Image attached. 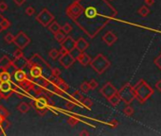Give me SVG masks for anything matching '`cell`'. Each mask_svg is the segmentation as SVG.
I'll use <instances>...</instances> for the list:
<instances>
[{"label": "cell", "instance_id": "cell-1", "mask_svg": "<svg viewBox=\"0 0 161 136\" xmlns=\"http://www.w3.org/2000/svg\"><path fill=\"white\" fill-rule=\"evenodd\" d=\"M90 64H91V66L95 69L97 73L102 74L107 68L109 67L110 63L104 56H102V54H99L94 60H91Z\"/></svg>", "mask_w": 161, "mask_h": 136}, {"label": "cell", "instance_id": "cell-2", "mask_svg": "<svg viewBox=\"0 0 161 136\" xmlns=\"http://www.w3.org/2000/svg\"><path fill=\"white\" fill-rule=\"evenodd\" d=\"M117 94L120 95V99H122L126 104H130L135 98L134 88L131 87L129 84H126L123 88H121V90L117 92Z\"/></svg>", "mask_w": 161, "mask_h": 136}, {"label": "cell", "instance_id": "cell-3", "mask_svg": "<svg viewBox=\"0 0 161 136\" xmlns=\"http://www.w3.org/2000/svg\"><path fill=\"white\" fill-rule=\"evenodd\" d=\"M53 19H54V17H53L52 14L46 9L43 10L42 12L38 14V16L36 17V20L39 21V22H40L44 27H46L49 23H51Z\"/></svg>", "mask_w": 161, "mask_h": 136}, {"label": "cell", "instance_id": "cell-4", "mask_svg": "<svg viewBox=\"0 0 161 136\" xmlns=\"http://www.w3.org/2000/svg\"><path fill=\"white\" fill-rule=\"evenodd\" d=\"M13 43L15 44L17 46H19L20 48H24L30 43V38H28L24 32H19L18 35L16 37H14V41Z\"/></svg>", "mask_w": 161, "mask_h": 136}, {"label": "cell", "instance_id": "cell-5", "mask_svg": "<svg viewBox=\"0 0 161 136\" xmlns=\"http://www.w3.org/2000/svg\"><path fill=\"white\" fill-rule=\"evenodd\" d=\"M101 93H102V95L104 96V98H106L107 99H108L111 95H115L116 93H117V89L112 85V83L107 82L104 86L101 89Z\"/></svg>", "mask_w": 161, "mask_h": 136}, {"label": "cell", "instance_id": "cell-6", "mask_svg": "<svg viewBox=\"0 0 161 136\" xmlns=\"http://www.w3.org/2000/svg\"><path fill=\"white\" fill-rule=\"evenodd\" d=\"M74 62H75V59L69 54V52H67L66 54L63 55L60 59V63L62 64L64 68H69L74 63Z\"/></svg>", "mask_w": 161, "mask_h": 136}, {"label": "cell", "instance_id": "cell-7", "mask_svg": "<svg viewBox=\"0 0 161 136\" xmlns=\"http://www.w3.org/2000/svg\"><path fill=\"white\" fill-rule=\"evenodd\" d=\"M117 36L113 33L112 31H108L107 33L104 34V36L102 37L103 42H104L108 46H111L112 45L115 44L116 41H117Z\"/></svg>", "mask_w": 161, "mask_h": 136}, {"label": "cell", "instance_id": "cell-8", "mask_svg": "<svg viewBox=\"0 0 161 136\" xmlns=\"http://www.w3.org/2000/svg\"><path fill=\"white\" fill-rule=\"evenodd\" d=\"M75 43H76V41H75L72 37L68 36V37H66V39H64L61 44H62L63 47H64L69 52L71 49H73L75 47Z\"/></svg>", "mask_w": 161, "mask_h": 136}, {"label": "cell", "instance_id": "cell-9", "mask_svg": "<svg viewBox=\"0 0 161 136\" xmlns=\"http://www.w3.org/2000/svg\"><path fill=\"white\" fill-rule=\"evenodd\" d=\"M77 60L82 64V65L86 66L91 63V58L86 54V53H84V52H82L80 54V56L78 57Z\"/></svg>", "mask_w": 161, "mask_h": 136}, {"label": "cell", "instance_id": "cell-10", "mask_svg": "<svg viewBox=\"0 0 161 136\" xmlns=\"http://www.w3.org/2000/svg\"><path fill=\"white\" fill-rule=\"evenodd\" d=\"M88 43L84 40V38H80L78 41H76V43H75V47H77L80 51L84 52L85 51L87 48H88Z\"/></svg>", "mask_w": 161, "mask_h": 136}, {"label": "cell", "instance_id": "cell-11", "mask_svg": "<svg viewBox=\"0 0 161 136\" xmlns=\"http://www.w3.org/2000/svg\"><path fill=\"white\" fill-rule=\"evenodd\" d=\"M41 75H42V68L40 66L35 65L30 69V76L32 78H39L41 77Z\"/></svg>", "mask_w": 161, "mask_h": 136}, {"label": "cell", "instance_id": "cell-12", "mask_svg": "<svg viewBox=\"0 0 161 136\" xmlns=\"http://www.w3.org/2000/svg\"><path fill=\"white\" fill-rule=\"evenodd\" d=\"M13 77H14V78H15V80L21 82V81H23V80H26L27 75H26V73H25L23 70H17V71L14 72Z\"/></svg>", "mask_w": 161, "mask_h": 136}, {"label": "cell", "instance_id": "cell-13", "mask_svg": "<svg viewBox=\"0 0 161 136\" xmlns=\"http://www.w3.org/2000/svg\"><path fill=\"white\" fill-rule=\"evenodd\" d=\"M120 95L117 94V93H116L115 95H111L110 98H108V101L110 102V104L111 105H113V106H117L120 104Z\"/></svg>", "mask_w": 161, "mask_h": 136}, {"label": "cell", "instance_id": "cell-14", "mask_svg": "<svg viewBox=\"0 0 161 136\" xmlns=\"http://www.w3.org/2000/svg\"><path fill=\"white\" fill-rule=\"evenodd\" d=\"M12 85H10V81H1L0 83V91L2 93H8L10 91Z\"/></svg>", "mask_w": 161, "mask_h": 136}, {"label": "cell", "instance_id": "cell-15", "mask_svg": "<svg viewBox=\"0 0 161 136\" xmlns=\"http://www.w3.org/2000/svg\"><path fill=\"white\" fill-rule=\"evenodd\" d=\"M48 30L50 32H52L53 34H55L57 31H59L61 30V26L58 24V22H56V21H52L49 25L48 27Z\"/></svg>", "mask_w": 161, "mask_h": 136}, {"label": "cell", "instance_id": "cell-16", "mask_svg": "<svg viewBox=\"0 0 161 136\" xmlns=\"http://www.w3.org/2000/svg\"><path fill=\"white\" fill-rule=\"evenodd\" d=\"M138 13L140 16H142V17H146V16H147L148 14L150 13L149 7H148V6H146V5H144V6H141L140 8L138 9Z\"/></svg>", "mask_w": 161, "mask_h": 136}, {"label": "cell", "instance_id": "cell-17", "mask_svg": "<svg viewBox=\"0 0 161 136\" xmlns=\"http://www.w3.org/2000/svg\"><path fill=\"white\" fill-rule=\"evenodd\" d=\"M54 36H55L56 41H58L59 43H62L64 40V39H66V33H64V32L62 30H60L59 31H57L56 33L54 34Z\"/></svg>", "mask_w": 161, "mask_h": 136}, {"label": "cell", "instance_id": "cell-18", "mask_svg": "<svg viewBox=\"0 0 161 136\" xmlns=\"http://www.w3.org/2000/svg\"><path fill=\"white\" fill-rule=\"evenodd\" d=\"M17 109H18V111H20L21 113H26L30 111V105L26 102H21L18 105V107H17Z\"/></svg>", "mask_w": 161, "mask_h": 136}, {"label": "cell", "instance_id": "cell-19", "mask_svg": "<svg viewBox=\"0 0 161 136\" xmlns=\"http://www.w3.org/2000/svg\"><path fill=\"white\" fill-rule=\"evenodd\" d=\"M35 105H36V107L39 109H44L46 106V100L45 98H39L36 100V102H35Z\"/></svg>", "mask_w": 161, "mask_h": 136}, {"label": "cell", "instance_id": "cell-20", "mask_svg": "<svg viewBox=\"0 0 161 136\" xmlns=\"http://www.w3.org/2000/svg\"><path fill=\"white\" fill-rule=\"evenodd\" d=\"M10 75L7 71H3L0 74V81H10Z\"/></svg>", "mask_w": 161, "mask_h": 136}, {"label": "cell", "instance_id": "cell-21", "mask_svg": "<svg viewBox=\"0 0 161 136\" xmlns=\"http://www.w3.org/2000/svg\"><path fill=\"white\" fill-rule=\"evenodd\" d=\"M134 113H135V111L133 109V107H131V106H127L123 109V113L126 116H132L134 114Z\"/></svg>", "mask_w": 161, "mask_h": 136}, {"label": "cell", "instance_id": "cell-22", "mask_svg": "<svg viewBox=\"0 0 161 136\" xmlns=\"http://www.w3.org/2000/svg\"><path fill=\"white\" fill-rule=\"evenodd\" d=\"M81 53H82V51H80V50H79L77 47H74L73 49H71L70 51H69V54H70L71 56H72L75 60L78 59V57L80 56Z\"/></svg>", "mask_w": 161, "mask_h": 136}, {"label": "cell", "instance_id": "cell-23", "mask_svg": "<svg viewBox=\"0 0 161 136\" xmlns=\"http://www.w3.org/2000/svg\"><path fill=\"white\" fill-rule=\"evenodd\" d=\"M48 55H49V57H50L52 60H56L60 56V53H59V51L57 49L53 48V49L50 50V51H49Z\"/></svg>", "mask_w": 161, "mask_h": 136}, {"label": "cell", "instance_id": "cell-24", "mask_svg": "<svg viewBox=\"0 0 161 136\" xmlns=\"http://www.w3.org/2000/svg\"><path fill=\"white\" fill-rule=\"evenodd\" d=\"M72 98L76 100V101L80 102V101H82V99H83L84 98H83V95L80 93V91H75L74 94L72 95Z\"/></svg>", "mask_w": 161, "mask_h": 136}, {"label": "cell", "instance_id": "cell-25", "mask_svg": "<svg viewBox=\"0 0 161 136\" xmlns=\"http://www.w3.org/2000/svg\"><path fill=\"white\" fill-rule=\"evenodd\" d=\"M80 89H81V91L83 92V93H88V91L90 90V87H89L88 82H87V81L83 82V83L81 84Z\"/></svg>", "mask_w": 161, "mask_h": 136}, {"label": "cell", "instance_id": "cell-26", "mask_svg": "<svg viewBox=\"0 0 161 136\" xmlns=\"http://www.w3.org/2000/svg\"><path fill=\"white\" fill-rule=\"evenodd\" d=\"M61 30H62L64 33H66V34H68L69 32L72 30V26H71L70 24H68V23H66V24H64V26L61 27Z\"/></svg>", "mask_w": 161, "mask_h": 136}, {"label": "cell", "instance_id": "cell-27", "mask_svg": "<svg viewBox=\"0 0 161 136\" xmlns=\"http://www.w3.org/2000/svg\"><path fill=\"white\" fill-rule=\"evenodd\" d=\"M85 13H86L87 17H94L96 15V13H97V10H96L95 8H87Z\"/></svg>", "mask_w": 161, "mask_h": 136}, {"label": "cell", "instance_id": "cell-28", "mask_svg": "<svg viewBox=\"0 0 161 136\" xmlns=\"http://www.w3.org/2000/svg\"><path fill=\"white\" fill-rule=\"evenodd\" d=\"M81 102L83 103V105H84L85 107H87V108H90V107L93 106V101L90 98H83Z\"/></svg>", "mask_w": 161, "mask_h": 136}, {"label": "cell", "instance_id": "cell-29", "mask_svg": "<svg viewBox=\"0 0 161 136\" xmlns=\"http://www.w3.org/2000/svg\"><path fill=\"white\" fill-rule=\"evenodd\" d=\"M58 87H59L62 91H66L67 88H68V85H67V84L66 83V82H64L63 80H59V81H58Z\"/></svg>", "mask_w": 161, "mask_h": 136}, {"label": "cell", "instance_id": "cell-30", "mask_svg": "<svg viewBox=\"0 0 161 136\" xmlns=\"http://www.w3.org/2000/svg\"><path fill=\"white\" fill-rule=\"evenodd\" d=\"M10 27V21H8V20L5 19V18H3L2 22H1V27H2V30H7V28H9Z\"/></svg>", "mask_w": 161, "mask_h": 136}, {"label": "cell", "instance_id": "cell-31", "mask_svg": "<svg viewBox=\"0 0 161 136\" xmlns=\"http://www.w3.org/2000/svg\"><path fill=\"white\" fill-rule=\"evenodd\" d=\"M4 39H5L6 43H8V44H10V43H13L14 36H13L12 33H8V34H6V36H5Z\"/></svg>", "mask_w": 161, "mask_h": 136}, {"label": "cell", "instance_id": "cell-32", "mask_svg": "<svg viewBox=\"0 0 161 136\" xmlns=\"http://www.w3.org/2000/svg\"><path fill=\"white\" fill-rule=\"evenodd\" d=\"M79 122V120L77 119L76 117H69L68 120H67V123H68L70 126H75V125H77Z\"/></svg>", "mask_w": 161, "mask_h": 136}, {"label": "cell", "instance_id": "cell-33", "mask_svg": "<svg viewBox=\"0 0 161 136\" xmlns=\"http://www.w3.org/2000/svg\"><path fill=\"white\" fill-rule=\"evenodd\" d=\"M88 84H89V87H90V89H92V90H95V89L98 87V82H97L96 80H91L88 81Z\"/></svg>", "mask_w": 161, "mask_h": 136}, {"label": "cell", "instance_id": "cell-34", "mask_svg": "<svg viewBox=\"0 0 161 136\" xmlns=\"http://www.w3.org/2000/svg\"><path fill=\"white\" fill-rule=\"evenodd\" d=\"M35 13V9L33 8V7H28V8L26 9V14L28 16H31L33 15V14Z\"/></svg>", "mask_w": 161, "mask_h": 136}, {"label": "cell", "instance_id": "cell-35", "mask_svg": "<svg viewBox=\"0 0 161 136\" xmlns=\"http://www.w3.org/2000/svg\"><path fill=\"white\" fill-rule=\"evenodd\" d=\"M7 9H8V5H7V3L4 2V1L0 2V12H6Z\"/></svg>", "mask_w": 161, "mask_h": 136}, {"label": "cell", "instance_id": "cell-36", "mask_svg": "<svg viewBox=\"0 0 161 136\" xmlns=\"http://www.w3.org/2000/svg\"><path fill=\"white\" fill-rule=\"evenodd\" d=\"M14 57H15L16 59H20V58H23V52L21 49L16 50L15 52H14Z\"/></svg>", "mask_w": 161, "mask_h": 136}, {"label": "cell", "instance_id": "cell-37", "mask_svg": "<svg viewBox=\"0 0 161 136\" xmlns=\"http://www.w3.org/2000/svg\"><path fill=\"white\" fill-rule=\"evenodd\" d=\"M52 75H53V77L59 78V76L61 75V70L59 68H54V69H52Z\"/></svg>", "mask_w": 161, "mask_h": 136}, {"label": "cell", "instance_id": "cell-38", "mask_svg": "<svg viewBox=\"0 0 161 136\" xmlns=\"http://www.w3.org/2000/svg\"><path fill=\"white\" fill-rule=\"evenodd\" d=\"M0 125H1L2 128H4V130H6V128L10 126V123H9V121H7V120H4V119H3V120H2V122H1V124H0Z\"/></svg>", "mask_w": 161, "mask_h": 136}, {"label": "cell", "instance_id": "cell-39", "mask_svg": "<svg viewBox=\"0 0 161 136\" xmlns=\"http://www.w3.org/2000/svg\"><path fill=\"white\" fill-rule=\"evenodd\" d=\"M0 115H1L2 117L8 115V113H7V111L3 108V107H0Z\"/></svg>", "mask_w": 161, "mask_h": 136}, {"label": "cell", "instance_id": "cell-40", "mask_svg": "<svg viewBox=\"0 0 161 136\" xmlns=\"http://www.w3.org/2000/svg\"><path fill=\"white\" fill-rule=\"evenodd\" d=\"M66 107L67 110H72V109L74 108V103H72L71 101L67 102L66 104Z\"/></svg>", "mask_w": 161, "mask_h": 136}, {"label": "cell", "instance_id": "cell-41", "mask_svg": "<svg viewBox=\"0 0 161 136\" xmlns=\"http://www.w3.org/2000/svg\"><path fill=\"white\" fill-rule=\"evenodd\" d=\"M155 4V0H145V5L148 7H151Z\"/></svg>", "mask_w": 161, "mask_h": 136}, {"label": "cell", "instance_id": "cell-42", "mask_svg": "<svg viewBox=\"0 0 161 136\" xmlns=\"http://www.w3.org/2000/svg\"><path fill=\"white\" fill-rule=\"evenodd\" d=\"M14 1V3H15V4L17 5V6H22L25 2H26V0H13Z\"/></svg>", "mask_w": 161, "mask_h": 136}, {"label": "cell", "instance_id": "cell-43", "mask_svg": "<svg viewBox=\"0 0 161 136\" xmlns=\"http://www.w3.org/2000/svg\"><path fill=\"white\" fill-rule=\"evenodd\" d=\"M155 89L158 92H161V80H158L155 83Z\"/></svg>", "mask_w": 161, "mask_h": 136}, {"label": "cell", "instance_id": "cell-44", "mask_svg": "<svg viewBox=\"0 0 161 136\" xmlns=\"http://www.w3.org/2000/svg\"><path fill=\"white\" fill-rule=\"evenodd\" d=\"M67 52H68V51H67V50H66V48H64V47H63V46H62V47H61L60 51H59V53H60V55H61V56H63V55H64V54H66Z\"/></svg>", "mask_w": 161, "mask_h": 136}, {"label": "cell", "instance_id": "cell-45", "mask_svg": "<svg viewBox=\"0 0 161 136\" xmlns=\"http://www.w3.org/2000/svg\"><path fill=\"white\" fill-rule=\"evenodd\" d=\"M110 124H111V126H112V127L116 128V127L117 126V125H119V122H117V120H112V121L110 122Z\"/></svg>", "mask_w": 161, "mask_h": 136}, {"label": "cell", "instance_id": "cell-46", "mask_svg": "<svg viewBox=\"0 0 161 136\" xmlns=\"http://www.w3.org/2000/svg\"><path fill=\"white\" fill-rule=\"evenodd\" d=\"M80 135H89V132H87L86 131H83L80 133Z\"/></svg>", "mask_w": 161, "mask_h": 136}, {"label": "cell", "instance_id": "cell-47", "mask_svg": "<svg viewBox=\"0 0 161 136\" xmlns=\"http://www.w3.org/2000/svg\"><path fill=\"white\" fill-rule=\"evenodd\" d=\"M2 20H3V16L2 15H0V32H1L3 30H2V27H1V22H2Z\"/></svg>", "mask_w": 161, "mask_h": 136}, {"label": "cell", "instance_id": "cell-48", "mask_svg": "<svg viewBox=\"0 0 161 136\" xmlns=\"http://www.w3.org/2000/svg\"><path fill=\"white\" fill-rule=\"evenodd\" d=\"M2 120H3V117L0 115V124H1V122H2Z\"/></svg>", "mask_w": 161, "mask_h": 136}, {"label": "cell", "instance_id": "cell-49", "mask_svg": "<svg viewBox=\"0 0 161 136\" xmlns=\"http://www.w3.org/2000/svg\"><path fill=\"white\" fill-rule=\"evenodd\" d=\"M1 98H2V95H1V94H0V99H1Z\"/></svg>", "mask_w": 161, "mask_h": 136}, {"label": "cell", "instance_id": "cell-50", "mask_svg": "<svg viewBox=\"0 0 161 136\" xmlns=\"http://www.w3.org/2000/svg\"><path fill=\"white\" fill-rule=\"evenodd\" d=\"M110 1H112V0H110Z\"/></svg>", "mask_w": 161, "mask_h": 136}]
</instances>
